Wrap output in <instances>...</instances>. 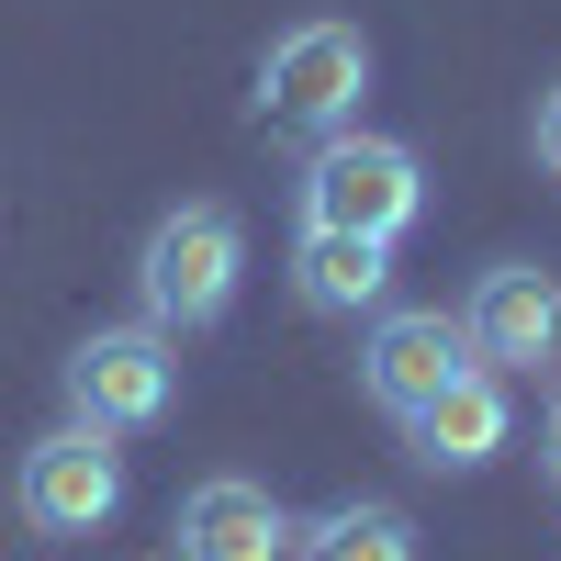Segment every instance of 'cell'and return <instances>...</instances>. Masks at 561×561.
<instances>
[{
  "instance_id": "cell-1",
  "label": "cell",
  "mask_w": 561,
  "mask_h": 561,
  "mask_svg": "<svg viewBox=\"0 0 561 561\" xmlns=\"http://www.w3.org/2000/svg\"><path fill=\"white\" fill-rule=\"evenodd\" d=\"M237 280H248V225L225 203H180V214L147 225V248H135V304H147V325H169V337L225 325L237 314Z\"/></svg>"
},
{
  "instance_id": "cell-2",
  "label": "cell",
  "mask_w": 561,
  "mask_h": 561,
  "mask_svg": "<svg viewBox=\"0 0 561 561\" xmlns=\"http://www.w3.org/2000/svg\"><path fill=\"white\" fill-rule=\"evenodd\" d=\"M359 90H370V34L359 23H293L259 57V124L325 147V135L359 124Z\"/></svg>"
},
{
  "instance_id": "cell-3",
  "label": "cell",
  "mask_w": 561,
  "mask_h": 561,
  "mask_svg": "<svg viewBox=\"0 0 561 561\" xmlns=\"http://www.w3.org/2000/svg\"><path fill=\"white\" fill-rule=\"evenodd\" d=\"M427 214V158L393 147V135H325L304 158V225H337V237H404V225Z\"/></svg>"
},
{
  "instance_id": "cell-4",
  "label": "cell",
  "mask_w": 561,
  "mask_h": 561,
  "mask_svg": "<svg viewBox=\"0 0 561 561\" xmlns=\"http://www.w3.org/2000/svg\"><path fill=\"white\" fill-rule=\"evenodd\" d=\"M180 404V337L169 325H90L68 348V415L102 438H135Z\"/></svg>"
},
{
  "instance_id": "cell-5",
  "label": "cell",
  "mask_w": 561,
  "mask_h": 561,
  "mask_svg": "<svg viewBox=\"0 0 561 561\" xmlns=\"http://www.w3.org/2000/svg\"><path fill=\"white\" fill-rule=\"evenodd\" d=\"M23 517L45 528V539H90V528H113V505H124V449L102 438V427H45L34 449H23Z\"/></svg>"
},
{
  "instance_id": "cell-6",
  "label": "cell",
  "mask_w": 561,
  "mask_h": 561,
  "mask_svg": "<svg viewBox=\"0 0 561 561\" xmlns=\"http://www.w3.org/2000/svg\"><path fill=\"white\" fill-rule=\"evenodd\" d=\"M460 370H472V325L438 314V304H404V314H382V325L359 337V393L382 404L393 427H404L415 404H438Z\"/></svg>"
},
{
  "instance_id": "cell-7",
  "label": "cell",
  "mask_w": 561,
  "mask_h": 561,
  "mask_svg": "<svg viewBox=\"0 0 561 561\" xmlns=\"http://www.w3.org/2000/svg\"><path fill=\"white\" fill-rule=\"evenodd\" d=\"M472 359L483 370H539V359H561V280L550 270H483L472 280Z\"/></svg>"
},
{
  "instance_id": "cell-8",
  "label": "cell",
  "mask_w": 561,
  "mask_h": 561,
  "mask_svg": "<svg viewBox=\"0 0 561 561\" xmlns=\"http://www.w3.org/2000/svg\"><path fill=\"white\" fill-rule=\"evenodd\" d=\"M169 539H180V561H280V550H293V517H280L270 483L214 472V483L180 494V528Z\"/></svg>"
},
{
  "instance_id": "cell-9",
  "label": "cell",
  "mask_w": 561,
  "mask_h": 561,
  "mask_svg": "<svg viewBox=\"0 0 561 561\" xmlns=\"http://www.w3.org/2000/svg\"><path fill=\"white\" fill-rule=\"evenodd\" d=\"M517 438V404H505V370H460V382L438 393V404H415L404 415V449L427 460V472H483V460Z\"/></svg>"
},
{
  "instance_id": "cell-10",
  "label": "cell",
  "mask_w": 561,
  "mask_h": 561,
  "mask_svg": "<svg viewBox=\"0 0 561 561\" xmlns=\"http://www.w3.org/2000/svg\"><path fill=\"white\" fill-rule=\"evenodd\" d=\"M293 293H304L314 314H382V293H393V248H382V237H337V225H304Z\"/></svg>"
},
{
  "instance_id": "cell-11",
  "label": "cell",
  "mask_w": 561,
  "mask_h": 561,
  "mask_svg": "<svg viewBox=\"0 0 561 561\" xmlns=\"http://www.w3.org/2000/svg\"><path fill=\"white\" fill-rule=\"evenodd\" d=\"M293 561H415V517L404 505H325V517L293 528Z\"/></svg>"
},
{
  "instance_id": "cell-12",
  "label": "cell",
  "mask_w": 561,
  "mask_h": 561,
  "mask_svg": "<svg viewBox=\"0 0 561 561\" xmlns=\"http://www.w3.org/2000/svg\"><path fill=\"white\" fill-rule=\"evenodd\" d=\"M539 169H550V180H561V79H550V90H539Z\"/></svg>"
},
{
  "instance_id": "cell-13",
  "label": "cell",
  "mask_w": 561,
  "mask_h": 561,
  "mask_svg": "<svg viewBox=\"0 0 561 561\" xmlns=\"http://www.w3.org/2000/svg\"><path fill=\"white\" fill-rule=\"evenodd\" d=\"M539 472H550V494H561V404H550V427H539Z\"/></svg>"
}]
</instances>
